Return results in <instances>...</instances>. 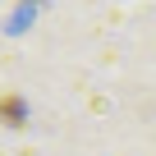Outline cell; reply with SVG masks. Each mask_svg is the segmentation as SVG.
I'll return each instance as SVG.
<instances>
[{
    "label": "cell",
    "instance_id": "6da1fadb",
    "mask_svg": "<svg viewBox=\"0 0 156 156\" xmlns=\"http://www.w3.org/2000/svg\"><path fill=\"white\" fill-rule=\"evenodd\" d=\"M0 124L5 129H23L28 124V106L19 92H0Z\"/></svg>",
    "mask_w": 156,
    "mask_h": 156
}]
</instances>
